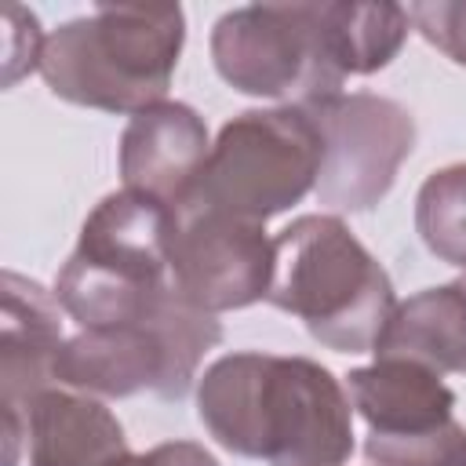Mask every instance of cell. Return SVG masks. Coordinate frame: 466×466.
<instances>
[{"mask_svg": "<svg viewBox=\"0 0 466 466\" xmlns=\"http://www.w3.org/2000/svg\"><path fill=\"white\" fill-rule=\"evenodd\" d=\"M266 302L299 317L335 353L375 350L397 299L382 262L339 215H302L273 237Z\"/></svg>", "mask_w": 466, "mask_h": 466, "instance_id": "cell-3", "label": "cell"}, {"mask_svg": "<svg viewBox=\"0 0 466 466\" xmlns=\"http://www.w3.org/2000/svg\"><path fill=\"white\" fill-rule=\"evenodd\" d=\"M167 262L171 284L189 306L204 313L244 309L269 291L273 240L262 222L189 208L178 211Z\"/></svg>", "mask_w": 466, "mask_h": 466, "instance_id": "cell-9", "label": "cell"}, {"mask_svg": "<svg viewBox=\"0 0 466 466\" xmlns=\"http://www.w3.org/2000/svg\"><path fill=\"white\" fill-rule=\"evenodd\" d=\"M364 455L371 466H466V426L451 419L426 433H368Z\"/></svg>", "mask_w": 466, "mask_h": 466, "instance_id": "cell-17", "label": "cell"}, {"mask_svg": "<svg viewBox=\"0 0 466 466\" xmlns=\"http://www.w3.org/2000/svg\"><path fill=\"white\" fill-rule=\"evenodd\" d=\"M0 408H4V466H18L29 404L51 390L55 357L62 350L58 299L36 280L4 269L0 280Z\"/></svg>", "mask_w": 466, "mask_h": 466, "instance_id": "cell-10", "label": "cell"}, {"mask_svg": "<svg viewBox=\"0 0 466 466\" xmlns=\"http://www.w3.org/2000/svg\"><path fill=\"white\" fill-rule=\"evenodd\" d=\"M29 466H113L127 455L116 415L76 390H44L25 415Z\"/></svg>", "mask_w": 466, "mask_h": 466, "instance_id": "cell-13", "label": "cell"}, {"mask_svg": "<svg viewBox=\"0 0 466 466\" xmlns=\"http://www.w3.org/2000/svg\"><path fill=\"white\" fill-rule=\"evenodd\" d=\"M375 353L408 357L441 375H466V277L397 302Z\"/></svg>", "mask_w": 466, "mask_h": 466, "instance_id": "cell-14", "label": "cell"}, {"mask_svg": "<svg viewBox=\"0 0 466 466\" xmlns=\"http://www.w3.org/2000/svg\"><path fill=\"white\" fill-rule=\"evenodd\" d=\"M346 393L371 433L382 437L426 433L455 419V393L444 386L441 371L408 357H379L368 368H353Z\"/></svg>", "mask_w": 466, "mask_h": 466, "instance_id": "cell-12", "label": "cell"}, {"mask_svg": "<svg viewBox=\"0 0 466 466\" xmlns=\"http://www.w3.org/2000/svg\"><path fill=\"white\" fill-rule=\"evenodd\" d=\"M415 229L430 255L466 269V164L437 167L415 197Z\"/></svg>", "mask_w": 466, "mask_h": 466, "instance_id": "cell-16", "label": "cell"}, {"mask_svg": "<svg viewBox=\"0 0 466 466\" xmlns=\"http://www.w3.org/2000/svg\"><path fill=\"white\" fill-rule=\"evenodd\" d=\"M408 18L437 51L466 66V0H422L408 7Z\"/></svg>", "mask_w": 466, "mask_h": 466, "instance_id": "cell-18", "label": "cell"}, {"mask_svg": "<svg viewBox=\"0 0 466 466\" xmlns=\"http://www.w3.org/2000/svg\"><path fill=\"white\" fill-rule=\"evenodd\" d=\"M211 58L233 91L284 106L339 95L346 80L324 29V4L233 7L211 29Z\"/></svg>", "mask_w": 466, "mask_h": 466, "instance_id": "cell-7", "label": "cell"}, {"mask_svg": "<svg viewBox=\"0 0 466 466\" xmlns=\"http://www.w3.org/2000/svg\"><path fill=\"white\" fill-rule=\"evenodd\" d=\"M4 25H7V73H4V84L11 87L22 73L40 69V55H44L47 36L40 33L36 15L18 7V4H4Z\"/></svg>", "mask_w": 466, "mask_h": 466, "instance_id": "cell-19", "label": "cell"}, {"mask_svg": "<svg viewBox=\"0 0 466 466\" xmlns=\"http://www.w3.org/2000/svg\"><path fill=\"white\" fill-rule=\"evenodd\" d=\"M222 324L215 313L189 306L175 284L131 324L80 328L55 357V382L87 397L157 393L178 400L189 393L200 360L218 346Z\"/></svg>", "mask_w": 466, "mask_h": 466, "instance_id": "cell-5", "label": "cell"}, {"mask_svg": "<svg viewBox=\"0 0 466 466\" xmlns=\"http://www.w3.org/2000/svg\"><path fill=\"white\" fill-rule=\"evenodd\" d=\"M204 430L269 466H342L353 451L346 386L309 357L226 353L197 382Z\"/></svg>", "mask_w": 466, "mask_h": 466, "instance_id": "cell-1", "label": "cell"}, {"mask_svg": "<svg viewBox=\"0 0 466 466\" xmlns=\"http://www.w3.org/2000/svg\"><path fill=\"white\" fill-rule=\"evenodd\" d=\"M320 157V131L306 106L248 109L222 124L186 211L208 208L266 222L317 189Z\"/></svg>", "mask_w": 466, "mask_h": 466, "instance_id": "cell-6", "label": "cell"}, {"mask_svg": "<svg viewBox=\"0 0 466 466\" xmlns=\"http://www.w3.org/2000/svg\"><path fill=\"white\" fill-rule=\"evenodd\" d=\"M211 157V138L200 113L186 102H157L135 113L120 135V178L124 189L146 193L175 211H186L204 164Z\"/></svg>", "mask_w": 466, "mask_h": 466, "instance_id": "cell-11", "label": "cell"}, {"mask_svg": "<svg viewBox=\"0 0 466 466\" xmlns=\"http://www.w3.org/2000/svg\"><path fill=\"white\" fill-rule=\"evenodd\" d=\"M178 211L116 189L95 204L55 280L58 306L80 328L142 320L171 291V237Z\"/></svg>", "mask_w": 466, "mask_h": 466, "instance_id": "cell-4", "label": "cell"}, {"mask_svg": "<svg viewBox=\"0 0 466 466\" xmlns=\"http://www.w3.org/2000/svg\"><path fill=\"white\" fill-rule=\"evenodd\" d=\"M324 29L339 69L346 76H368L397 58V51L408 40L411 18L400 4L324 0Z\"/></svg>", "mask_w": 466, "mask_h": 466, "instance_id": "cell-15", "label": "cell"}, {"mask_svg": "<svg viewBox=\"0 0 466 466\" xmlns=\"http://www.w3.org/2000/svg\"><path fill=\"white\" fill-rule=\"evenodd\" d=\"M113 466H218V462H215V455L208 448H200L193 441H164V444H157V448H149L142 455L127 451Z\"/></svg>", "mask_w": 466, "mask_h": 466, "instance_id": "cell-20", "label": "cell"}, {"mask_svg": "<svg viewBox=\"0 0 466 466\" xmlns=\"http://www.w3.org/2000/svg\"><path fill=\"white\" fill-rule=\"evenodd\" d=\"M320 131L317 200L328 211H368L397 182L400 164L415 149L411 113L382 95L350 91L306 106Z\"/></svg>", "mask_w": 466, "mask_h": 466, "instance_id": "cell-8", "label": "cell"}, {"mask_svg": "<svg viewBox=\"0 0 466 466\" xmlns=\"http://www.w3.org/2000/svg\"><path fill=\"white\" fill-rule=\"evenodd\" d=\"M182 44L178 4H98L47 36L40 76L73 106L135 116L164 102Z\"/></svg>", "mask_w": 466, "mask_h": 466, "instance_id": "cell-2", "label": "cell"}]
</instances>
